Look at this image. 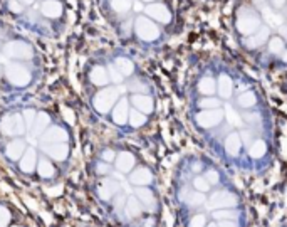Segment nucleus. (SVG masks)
<instances>
[{"label":"nucleus","mask_w":287,"mask_h":227,"mask_svg":"<svg viewBox=\"0 0 287 227\" xmlns=\"http://www.w3.org/2000/svg\"><path fill=\"white\" fill-rule=\"evenodd\" d=\"M22 116H24V120H26V126L30 130V128H32V125H34L35 116H37V111H34L32 108H27V109H24Z\"/></svg>","instance_id":"nucleus-17"},{"label":"nucleus","mask_w":287,"mask_h":227,"mask_svg":"<svg viewBox=\"0 0 287 227\" xmlns=\"http://www.w3.org/2000/svg\"><path fill=\"white\" fill-rule=\"evenodd\" d=\"M188 121L212 155L242 174L271 168L274 123L257 83L223 58H207L187 83Z\"/></svg>","instance_id":"nucleus-1"},{"label":"nucleus","mask_w":287,"mask_h":227,"mask_svg":"<svg viewBox=\"0 0 287 227\" xmlns=\"http://www.w3.org/2000/svg\"><path fill=\"white\" fill-rule=\"evenodd\" d=\"M64 7L59 0H44L40 4V14L46 17V19H59L63 15Z\"/></svg>","instance_id":"nucleus-14"},{"label":"nucleus","mask_w":287,"mask_h":227,"mask_svg":"<svg viewBox=\"0 0 287 227\" xmlns=\"http://www.w3.org/2000/svg\"><path fill=\"white\" fill-rule=\"evenodd\" d=\"M172 192L181 227H247L242 194L212 158L183 157L173 172Z\"/></svg>","instance_id":"nucleus-2"},{"label":"nucleus","mask_w":287,"mask_h":227,"mask_svg":"<svg viewBox=\"0 0 287 227\" xmlns=\"http://www.w3.org/2000/svg\"><path fill=\"white\" fill-rule=\"evenodd\" d=\"M37 174H39V177H42V179H52V177L56 175V168H54V165L49 158H39Z\"/></svg>","instance_id":"nucleus-16"},{"label":"nucleus","mask_w":287,"mask_h":227,"mask_svg":"<svg viewBox=\"0 0 287 227\" xmlns=\"http://www.w3.org/2000/svg\"><path fill=\"white\" fill-rule=\"evenodd\" d=\"M26 148H27L26 140L17 137V138H12L10 142L5 145L4 153H5V157H7L9 162H19L20 157L24 155V152H26Z\"/></svg>","instance_id":"nucleus-9"},{"label":"nucleus","mask_w":287,"mask_h":227,"mask_svg":"<svg viewBox=\"0 0 287 227\" xmlns=\"http://www.w3.org/2000/svg\"><path fill=\"white\" fill-rule=\"evenodd\" d=\"M280 227H287V222H285V224H282V225H280Z\"/></svg>","instance_id":"nucleus-22"},{"label":"nucleus","mask_w":287,"mask_h":227,"mask_svg":"<svg viewBox=\"0 0 287 227\" xmlns=\"http://www.w3.org/2000/svg\"><path fill=\"white\" fill-rule=\"evenodd\" d=\"M67 138H69V135H67V131L64 130L63 126L52 125V126H49L44 133H42L40 143L42 145H49V143H67Z\"/></svg>","instance_id":"nucleus-10"},{"label":"nucleus","mask_w":287,"mask_h":227,"mask_svg":"<svg viewBox=\"0 0 287 227\" xmlns=\"http://www.w3.org/2000/svg\"><path fill=\"white\" fill-rule=\"evenodd\" d=\"M27 126H26V120L20 113H10L5 115L2 120H0V131H2L4 137L9 138H17L22 137L26 133Z\"/></svg>","instance_id":"nucleus-8"},{"label":"nucleus","mask_w":287,"mask_h":227,"mask_svg":"<svg viewBox=\"0 0 287 227\" xmlns=\"http://www.w3.org/2000/svg\"><path fill=\"white\" fill-rule=\"evenodd\" d=\"M4 54L5 58L9 59H14V61H30L34 58V47L32 44H29L27 41L24 39H14V41H9L7 44L4 47Z\"/></svg>","instance_id":"nucleus-7"},{"label":"nucleus","mask_w":287,"mask_h":227,"mask_svg":"<svg viewBox=\"0 0 287 227\" xmlns=\"http://www.w3.org/2000/svg\"><path fill=\"white\" fill-rule=\"evenodd\" d=\"M7 10L10 12V14H22V12L26 10V7H24L19 0H9V2H7Z\"/></svg>","instance_id":"nucleus-19"},{"label":"nucleus","mask_w":287,"mask_h":227,"mask_svg":"<svg viewBox=\"0 0 287 227\" xmlns=\"http://www.w3.org/2000/svg\"><path fill=\"white\" fill-rule=\"evenodd\" d=\"M121 35L145 49L163 46L176 29L175 0H106Z\"/></svg>","instance_id":"nucleus-5"},{"label":"nucleus","mask_w":287,"mask_h":227,"mask_svg":"<svg viewBox=\"0 0 287 227\" xmlns=\"http://www.w3.org/2000/svg\"><path fill=\"white\" fill-rule=\"evenodd\" d=\"M42 150H44V153L51 160H56V162H66L67 157H69V145L67 143L42 145Z\"/></svg>","instance_id":"nucleus-11"},{"label":"nucleus","mask_w":287,"mask_h":227,"mask_svg":"<svg viewBox=\"0 0 287 227\" xmlns=\"http://www.w3.org/2000/svg\"><path fill=\"white\" fill-rule=\"evenodd\" d=\"M0 74H2V64H0Z\"/></svg>","instance_id":"nucleus-21"},{"label":"nucleus","mask_w":287,"mask_h":227,"mask_svg":"<svg viewBox=\"0 0 287 227\" xmlns=\"http://www.w3.org/2000/svg\"><path fill=\"white\" fill-rule=\"evenodd\" d=\"M108 81H109V78H108L106 63H97L89 69V83L93 84L96 89L106 86Z\"/></svg>","instance_id":"nucleus-13"},{"label":"nucleus","mask_w":287,"mask_h":227,"mask_svg":"<svg viewBox=\"0 0 287 227\" xmlns=\"http://www.w3.org/2000/svg\"><path fill=\"white\" fill-rule=\"evenodd\" d=\"M230 29L252 64L262 69L287 67V0H234Z\"/></svg>","instance_id":"nucleus-3"},{"label":"nucleus","mask_w":287,"mask_h":227,"mask_svg":"<svg viewBox=\"0 0 287 227\" xmlns=\"http://www.w3.org/2000/svg\"><path fill=\"white\" fill-rule=\"evenodd\" d=\"M10 211L7 207H4V205H0V227H9L10 224Z\"/></svg>","instance_id":"nucleus-18"},{"label":"nucleus","mask_w":287,"mask_h":227,"mask_svg":"<svg viewBox=\"0 0 287 227\" xmlns=\"http://www.w3.org/2000/svg\"><path fill=\"white\" fill-rule=\"evenodd\" d=\"M12 227H20V225H12Z\"/></svg>","instance_id":"nucleus-23"},{"label":"nucleus","mask_w":287,"mask_h":227,"mask_svg":"<svg viewBox=\"0 0 287 227\" xmlns=\"http://www.w3.org/2000/svg\"><path fill=\"white\" fill-rule=\"evenodd\" d=\"M19 2H20V4L24 5V7H32L35 0H19Z\"/></svg>","instance_id":"nucleus-20"},{"label":"nucleus","mask_w":287,"mask_h":227,"mask_svg":"<svg viewBox=\"0 0 287 227\" xmlns=\"http://www.w3.org/2000/svg\"><path fill=\"white\" fill-rule=\"evenodd\" d=\"M49 126H51V116H49V113H46V111H39L37 116H35V120H34L32 128H30L32 137L34 138H40L42 133H44Z\"/></svg>","instance_id":"nucleus-15"},{"label":"nucleus","mask_w":287,"mask_h":227,"mask_svg":"<svg viewBox=\"0 0 287 227\" xmlns=\"http://www.w3.org/2000/svg\"><path fill=\"white\" fill-rule=\"evenodd\" d=\"M108 174L116 180V194L109 202L114 216L128 227H160L161 200L153 168L134 152L121 148L109 162Z\"/></svg>","instance_id":"nucleus-4"},{"label":"nucleus","mask_w":287,"mask_h":227,"mask_svg":"<svg viewBox=\"0 0 287 227\" xmlns=\"http://www.w3.org/2000/svg\"><path fill=\"white\" fill-rule=\"evenodd\" d=\"M5 78L14 88H26L32 83V72L26 67V64H20L17 61L5 66Z\"/></svg>","instance_id":"nucleus-6"},{"label":"nucleus","mask_w":287,"mask_h":227,"mask_svg":"<svg viewBox=\"0 0 287 227\" xmlns=\"http://www.w3.org/2000/svg\"><path fill=\"white\" fill-rule=\"evenodd\" d=\"M37 150L34 146H27L19 160V168L22 174H32L34 170H37Z\"/></svg>","instance_id":"nucleus-12"}]
</instances>
